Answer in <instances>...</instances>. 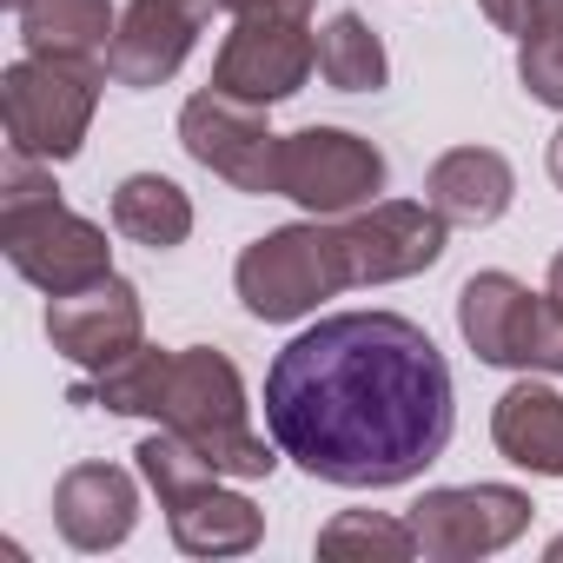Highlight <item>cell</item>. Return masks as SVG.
Masks as SVG:
<instances>
[{
    "label": "cell",
    "instance_id": "obj_13",
    "mask_svg": "<svg viewBox=\"0 0 563 563\" xmlns=\"http://www.w3.org/2000/svg\"><path fill=\"white\" fill-rule=\"evenodd\" d=\"M530 523V497L504 484H471V490H431L411 510V537L424 556H484L504 550Z\"/></svg>",
    "mask_w": 563,
    "mask_h": 563
},
{
    "label": "cell",
    "instance_id": "obj_16",
    "mask_svg": "<svg viewBox=\"0 0 563 563\" xmlns=\"http://www.w3.org/2000/svg\"><path fill=\"white\" fill-rule=\"evenodd\" d=\"M54 510H60V530H67L74 550H107V543H120V537L133 530L140 490H133V477L113 471V464H80V471L60 477Z\"/></svg>",
    "mask_w": 563,
    "mask_h": 563
},
{
    "label": "cell",
    "instance_id": "obj_28",
    "mask_svg": "<svg viewBox=\"0 0 563 563\" xmlns=\"http://www.w3.org/2000/svg\"><path fill=\"white\" fill-rule=\"evenodd\" d=\"M550 556H563V537H556V543H550Z\"/></svg>",
    "mask_w": 563,
    "mask_h": 563
},
{
    "label": "cell",
    "instance_id": "obj_17",
    "mask_svg": "<svg viewBox=\"0 0 563 563\" xmlns=\"http://www.w3.org/2000/svg\"><path fill=\"white\" fill-rule=\"evenodd\" d=\"M490 438L510 464L537 471V477H563V398L550 385H510L497 398V418H490Z\"/></svg>",
    "mask_w": 563,
    "mask_h": 563
},
{
    "label": "cell",
    "instance_id": "obj_24",
    "mask_svg": "<svg viewBox=\"0 0 563 563\" xmlns=\"http://www.w3.org/2000/svg\"><path fill=\"white\" fill-rule=\"evenodd\" d=\"M232 21H306L312 0H219Z\"/></svg>",
    "mask_w": 563,
    "mask_h": 563
},
{
    "label": "cell",
    "instance_id": "obj_25",
    "mask_svg": "<svg viewBox=\"0 0 563 563\" xmlns=\"http://www.w3.org/2000/svg\"><path fill=\"white\" fill-rule=\"evenodd\" d=\"M477 8H484L504 34H523V21H530V0H477Z\"/></svg>",
    "mask_w": 563,
    "mask_h": 563
},
{
    "label": "cell",
    "instance_id": "obj_6",
    "mask_svg": "<svg viewBox=\"0 0 563 563\" xmlns=\"http://www.w3.org/2000/svg\"><path fill=\"white\" fill-rule=\"evenodd\" d=\"M457 325L464 345L484 365H517V372H563V312L550 292L537 299L510 272H477L457 292Z\"/></svg>",
    "mask_w": 563,
    "mask_h": 563
},
{
    "label": "cell",
    "instance_id": "obj_21",
    "mask_svg": "<svg viewBox=\"0 0 563 563\" xmlns=\"http://www.w3.org/2000/svg\"><path fill=\"white\" fill-rule=\"evenodd\" d=\"M166 378H173V352L133 345L126 358H113V365L100 372V385H80L74 398H80V405H107V411H153V418H159Z\"/></svg>",
    "mask_w": 563,
    "mask_h": 563
},
{
    "label": "cell",
    "instance_id": "obj_15",
    "mask_svg": "<svg viewBox=\"0 0 563 563\" xmlns=\"http://www.w3.org/2000/svg\"><path fill=\"white\" fill-rule=\"evenodd\" d=\"M510 192H517V173L490 146H457L424 179V199L444 225H490V219L510 212Z\"/></svg>",
    "mask_w": 563,
    "mask_h": 563
},
{
    "label": "cell",
    "instance_id": "obj_20",
    "mask_svg": "<svg viewBox=\"0 0 563 563\" xmlns=\"http://www.w3.org/2000/svg\"><path fill=\"white\" fill-rule=\"evenodd\" d=\"M319 74H325V87H339V93H378L385 74H391V60H385L378 34H372L358 14H332V21L319 27Z\"/></svg>",
    "mask_w": 563,
    "mask_h": 563
},
{
    "label": "cell",
    "instance_id": "obj_12",
    "mask_svg": "<svg viewBox=\"0 0 563 563\" xmlns=\"http://www.w3.org/2000/svg\"><path fill=\"white\" fill-rule=\"evenodd\" d=\"M219 0H126L113 47H107V80L120 87H159L186 67L192 41L206 34V14Z\"/></svg>",
    "mask_w": 563,
    "mask_h": 563
},
{
    "label": "cell",
    "instance_id": "obj_23",
    "mask_svg": "<svg viewBox=\"0 0 563 563\" xmlns=\"http://www.w3.org/2000/svg\"><path fill=\"white\" fill-rule=\"evenodd\" d=\"M352 543H365V550H391V556H411V550H418L411 523H365V517H345V523H332V530L319 537V550H352Z\"/></svg>",
    "mask_w": 563,
    "mask_h": 563
},
{
    "label": "cell",
    "instance_id": "obj_10",
    "mask_svg": "<svg viewBox=\"0 0 563 563\" xmlns=\"http://www.w3.org/2000/svg\"><path fill=\"white\" fill-rule=\"evenodd\" d=\"M339 232V258H345V286H378V278H411L424 265H438L444 252V219L431 206H405V199H372V212H345L332 219Z\"/></svg>",
    "mask_w": 563,
    "mask_h": 563
},
{
    "label": "cell",
    "instance_id": "obj_9",
    "mask_svg": "<svg viewBox=\"0 0 563 563\" xmlns=\"http://www.w3.org/2000/svg\"><path fill=\"white\" fill-rule=\"evenodd\" d=\"M179 140L206 173L232 179L239 192H278V133H265L252 100H232L219 87L192 93L179 113Z\"/></svg>",
    "mask_w": 563,
    "mask_h": 563
},
{
    "label": "cell",
    "instance_id": "obj_27",
    "mask_svg": "<svg viewBox=\"0 0 563 563\" xmlns=\"http://www.w3.org/2000/svg\"><path fill=\"white\" fill-rule=\"evenodd\" d=\"M550 306L563 312V252H556V265H550Z\"/></svg>",
    "mask_w": 563,
    "mask_h": 563
},
{
    "label": "cell",
    "instance_id": "obj_5",
    "mask_svg": "<svg viewBox=\"0 0 563 563\" xmlns=\"http://www.w3.org/2000/svg\"><path fill=\"white\" fill-rule=\"evenodd\" d=\"M239 299L252 319H306L319 299L345 292V258H339V232L325 219L312 225H278L265 239H252L239 252Z\"/></svg>",
    "mask_w": 563,
    "mask_h": 563
},
{
    "label": "cell",
    "instance_id": "obj_11",
    "mask_svg": "<svg viewBox=\"0 0 563 563\" xmlns=\"http://www.w3.org/2000/svg\"><path fill=\"white\" fill-rule=\"evenodd\" d=\"M319 67V41L306 34V21H239L212 60V87L252 107H272L312 80Z\"/></svg>",
    "mask_w": 563,
    "mask_h": 563
},
{
    "label": "cell",
    "instance_id": "obj_2",
    "mask_svg": "<svg viewBox=\"0 0 563 563\" xmlns=\"http://www.w3.org/2000/svg\"><path fill=\"white\" fill-rule=\"evenodd\" d=\"M0 245H8L14 272L34 278L41 292H80L113 272V245L93 219H80L60 186L41 173V159L14 153L8 179H0Z\"/></svg>",
    "mask_w": 563,
    "mask_h": 563
},
{
    "label": "cell",
    "instance_id": "obj_18",
    "mask_svg": "<svg viewBox=\"0 0 563 563\" xmlns=\"http://www.w3.org/2000/svg\"><path fill=\"white\" fill-rule=\"evenodd\" d=\"M113 8L107 0H27L21 8V41L27 54H47V60H93L107 67V47H113Z\"/></svg>",
    "mask_w": 563,
    "mask_h": 563
},
{
    "label": "cell",
    "instance_id": "obj_26",
    "mask_svg": "<svg viewBox=\"0 0 563 563\" xmlns=\"http://www.w3.org/2000/svg\"><path fill=\"white\" fill-rule=\"evenodd\" d=\"M550 179H556V186H563V126H556V133H550Z\"/></svg>",
    "mask_w": 563,
    "mask_h": 563
},
{
    "label": "cell",
    "instance_id": "obj_14",
    "mask_svg": "<svg viewBox=\"0 0 563 563\" xmlns=\"http://www.w3.org/2000/svg\"><path fill=\"white\" fill-rule=\"evenodd\" d=\"M47 339L54 352H67L74 365H93L107 372L113 358H126L140 345V299L126 278H100V286H80V292H60L47 306Z\"/></svg>",
    "mask_w": 563,
    "mask_h": 563
},
{
    "label": "cell",
    "instance_id": "obj_8",
    "mask_svg": "<svg viewBox=\"0 0 563 563\" xmlns=\"http://www.w3.org/2000/svg\"><path fill=\"white\" fill-rule=\"evenodd\" d=\"M278 192L319 219H345L385 192V159L372 140L339 126H306L278 140Z\"/></svg>",
    "mask_w": 563,
    "mask_h": 563
},
{
    "label": "cell",
    "instance_id": "obj_7",
    "mask_svg": "<svg viewBox=\"0 0 563 563\" xmlns=\"http://www.w3.org/2000/svg\"><path fill=\"white\" fill-rule=\"evenodd\" d=\"M140 471H146V484L166 497L173 537H179L186 550H245V543H258V510H252L245 497L219 490L212 464H206L179 431L146 438V444H140Z\"/></svg>",
    "mask_w": 563,
    "mask_h": 563
},
{
    "label": "cell",
    "instance_id": "obj_22",
    "mask_svg": "<svg viewBox=\"0 0 563 563\" xmlns=\"http://www.w3.org/2000/svg\"><path fill=\"white\" fill-rule=\"evenodd\" d=\"M523 87L543 107H563V0H530L523 21Z\"/></svg>",
    "mask_w": 563,
    "mask_h": 563
},
{
    "label": "cell",
    "instance_id": "obj_19",
    "mask_svg": "<svg viewBox=\"0 0 563 563\" xmlns=\"http://www.w3.org/2000/svg\"><path fill=\"white\" fill-rule=\"evenodd\" d=\"M113 225H120L133 245L166 252V245H179V239L192 232V199H186L173 179H159V173H133V179L113 192Z\"/></svg>",
    "mask_w": 563,
    "mask_h": 563
},
{
    "label": "cell",
    "instance_id": "obj_1",
    "mask_svg": "<svg viewBox=\"0 0 563 563\" xmlns=\"http://www.w3.org/2000/svg\"><path fill=\"white\" fill-rule=\"evenodd\" d=\"M457 424L451 365L398 312H339L306 325L265 372V431L299 471L345 490L411 484Z\"/></svg>",
    "mask_w": 563,
    "mask_h": 563
},
{
    "label": "cell",
    "instance_id": "obj_29",
    "mask_svg": "<svg viewBox=\"0 0 563 563\" xmlns=\"http://www.w3.org/2000/svg\"><path fill=\"white\" fill-rule=\"evenodd\" d=\"M8 8H14V14H21V8H27V0H8Z\"/></svg>",
    "mask_w": 563,
    "mask_h": 563
},
{
    "label": "cell",
    "instance_id": "obj_4",
    "mask_svg": "<svg viewBox=\"0 0 563 563\" xmlns=\"http://www.w3.org/2000/svg\"><path fill=\"white\" fill-rule=\"evenodd\" d=\"M107 67L93 60H47L27 54L0 80V120H8V146L27 159H74L93 120Z\"/></svg>",
    "mask_w": 563,
    "mask_h": 563
},
{
    "label": "cell",
    "instance_id": "obj_3",
    "mask_svg": "<svg viewBox=\"0 0 563 563\" xmlns=\"http://www.w3.org/2000/svg\"><path fill=\"white\" fill-rule=\"evenodd\" d=\"M159 424L179 431L212 471H239V477H265L278 457L245 431V391H239V372L212 352V345H192L173 358V378H166V398H159Z\"/></svg>",
    "mask_w": 563,
    "mask_h": 563
}]
</instances>
